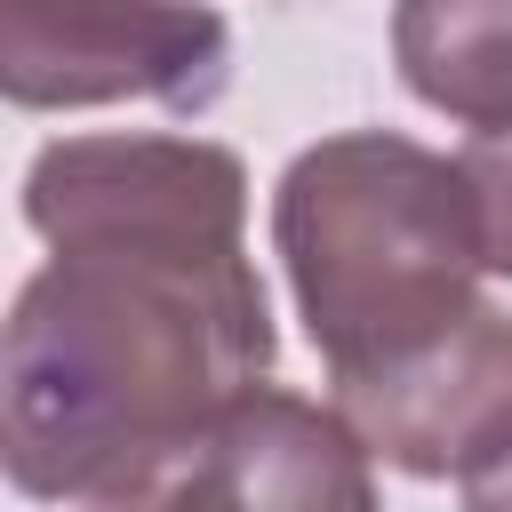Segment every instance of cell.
Segmentation results:
<instances>
[{"label": "cell", "mask_w": 512, "mask_h": 512, "mask_svg": "<svg viewBox=\"0 0 512 512\" xmlns=\"http://www.w3.org/2000/svg\"><path fill=\"white\" fill-rule=\"evenodd\" d=\"M464 512H512V448L488 456V464L464 480Z\"/></svg>", "instance_id": "obj_8"}, {"label": "cell", "mask_w": 512, "mask_h": 512, "mask_svg": "<svg viewBox=\"0 0 512 512\" xmlns=\"http://www.w3.org/2000/svg\"><path fill=\"white\" fill-rule=\"evenodd\" d=\"M464 176H472V200H480L488 272L512 280V136H472L464 144Z\"/></svg>", "instance_id": "obj_7"}, {"label": "cell", "mask_w": 512, "mask_h": 512, "mask_svg": "<svg viewBox=\"0 0 512 512\" xmlns=\"http://www.w3.org/2000/svg\"><path fill=\"white\" fill-rule=\"evenodd\" d=\"M392 64L416 104L512 136V0H400Z\"/></svg>", "instance_id": "obj_6"}, {"label": "cell", "mask_w": 512, "mask_h": 512, "mask_svg": "<svg viewBox=\"0 0 512 512\" xmlns=\"http://www.w3.org/2000/svg\"><path fill=\"white\" fill-rule=\"evenodd\" d=\"M160 512H384L360 432L296 392H248L160 488Z\"/></svg>", "instance_id": "obj_5"}, {"label": "cell", "mask_w": 512, "mask_h": 512, "mask_svg": "<svg viewBox=\"0 0 512 512\" xmlns=\"http://www.w3.org/2000/svg\"><path fill=\"white\" fill-rule=\"evenodd\" d=\"M272 248L328 376L384 368L488 304V240L464 160L392 128L304 144L272 192Z\"/></svg>", "instance_id": "obj_2"}, {"label": "cell", "mask_w": 512, "mask_h": 512, "mask_svg": "<svg viewBox=\"0 0 512 512\" xmlns=\"http://www.w3.org/2000/svg\"><path fill=\"white\" fill-rule=\"evenodd\" d=\"M80 512H160V488H144V496H120V504H80Z\"/></svg>", "instance_id": "obj_9"}, {"label": "cell", "mask_w": 512, "mask_h": 512, "mask_svg": "<svg viewBox=\"0 0 512 512\" xmlns=\"http://www.w3.org/2000/svg\"><path fill=\"white\" fill-rule=\"evenodd\" d=\"M328 384L368 456L408 480H472L488 456L512 448V312L472 304L448 336Z\"/></svg>", "instance_id": "obj_4"}, {"label": "cell", "mask_w": 512, "mask_h": 512, "mask_svg": "<svg viewBox=\"0 0 512 512\" xmlns=\"http://www.w3.org/2000/svg\"><path fill=\"white\" fill-rule=\"evenodd\" d=\"M48 264L0 336V464L32 504H120L272 376V304L240 248L248 168L208 136H56L24 168Z\"/></svg>", "instance_id": "obj_1"}, {"label": "cell", "mask_w": 512, "mask_h": 512, "mask_svg": "<svg viewBox=\"0 0 512 512\" xmlns=\"http://www.w3.org/2000/svg\"><path fill=\"white\" fill-rule=\"evenodd\" d=\"M232 80V24L208 0H0V88L16 112L168 104L208 112Z\"/></svg>", "instance_id": "obj_3"}]
</instances>
